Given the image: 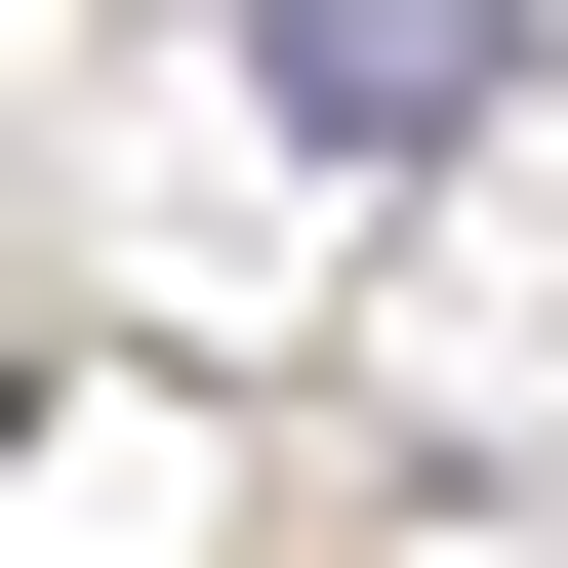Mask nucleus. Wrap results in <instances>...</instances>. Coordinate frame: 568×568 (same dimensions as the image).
I'll return each mask as SVG.
<instances>
[{
	"mask_svg": "<svg viewBox=\"0 0 568 568\" xmlns=\"http://www.w3.org/2000/svg\"><path fill=\"white\" fill-rule=\"evenodd\" d=\"M244 82L325 122V163H447V122L528 82V0H244Z\"/></svg>",
	"mask_w": 568,
	"mask_h": 568,
	"instance_id": "1",
	"label": "nucleus"
}]
</instances>
